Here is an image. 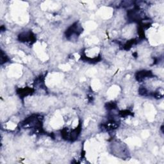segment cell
Here are the masks:
<instances>
[{"mask_svg":"<svg viewBox=\"0 0 164 164\" xmlns=\"http://www.w3.org/2000/svg\"><path fill=\"white\" fill-rule=\"evenodd\" d=\"M82 28L81 26L78 24V22H75L66 30V37L69 39L72 36L79 35L82 33Z\"/></svg>","mask_w":164,"mask_h":164,"instance_id":"cell-1","label":"cell"},{"mask_svg":"<svg viewBox=\"0 0 164 164\" xmlns=\"http://www.w3.org/2000/svg\"><path fill=\"white\" fill-rule=\"evenodd\" d=\"M19 40L21 42H35V37L33 33L26 32L20 34L19 36Z\"/></svg>","mask_w":164,"mask_h":164,"instance_id":"cell-2","label":"cell"},{"mask_svg":"<svg viewBox=\"0 0 164 164\" xmlns=\"http://www.w3.org/2000/svg\"><path fill=\"white\" fill-rule=\"evenodd\" d=\"M153 76V74L151 71H142L138 72L136 75V79L138 81H142L145 78H149Z\"/></svg>","mask_w":164,"mask_h":164,"instance_id":"cell-3","label":"cell"},{"mask_svg":"<svg viewBox=\"0 0 164 164\" xmlns=\"http://www.w3.org/2000/svg\"><path fill=\"white\" fill-rule=\"evenodd\" d=\"M33 91V90L31 88H24V89H21L20 90V92H18L19 94H20V95H23V96H25V95H28L30 93Z\"/></svg>","mask_w":164,"mask_h":164,"instance_id":"cell-4","label":"cell"},{"mask_svg":"<svg viewBox=\"0 0 164 164\" xmlns=\"http://www.w3.org/2000/svg\"><path fill=\"white\" fill-rule=\"evenodd\" d=\"M116 108V104L115 103H108L106 104V108L109 110H113Z\"/></svg>","mask_w":164,"mask_h":164,"instance_id":"cell-5","label":"cell"},{"mask_svg":"<svg viewBox=\"0 0 164 164\" xmlns=\"http://www.w3.org/2000/svg\"><path fill=\"white\" fill-rule=\"evenodd\" d=\"M139 93L142 95H146L148 94V90L144 87H142L139 89Z\"/></svg>","mask_w":164,"mask_h":164,"instance_id":"cell-6","label":"cell"},{"mask_svg":"<svg viewBox=\"0 0 164 164\" xmlns=\"http://www.w3.org/2000/svg\"><path fill=\"white\" fill-rule=\"evenodd\" d=\"M120 115L122 117L126 116V115H131V112L128 110H124V111H121L120 112Z\"/></svg>","mask_w":164,"mask_h":164,"instance_id":"cell-7","label":"cell"}]
</instances>
